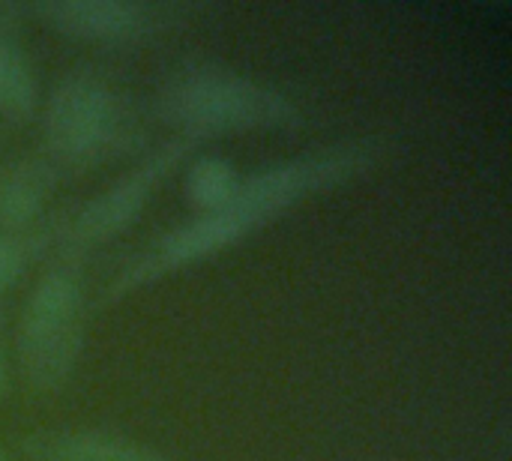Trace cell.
<instances>
[{"mask_svg": "<svg viewBox=\"0 0 512 461\" xmlns=\"http://www.w3.org/2000/svg\"><path fill=\"white\" fill-rule=\"evenodd\" d=\"M384 156L381 141H342L318 153L294 156L276 165H267L243 177L237 195L216 213L195 216L171 231H165L153 246L138 252L114 276L108 300H123L183 267L207 261L249 234L261 231L279 213L306 201L309 195L336 189L360 174H366Z\"/></svg>", "mask_w": 512, "mask_h": 461, "instance_id": "1", "label": "cell"}, {"mask_svg": "<svg viewBox=\"0 0 512 461\" xmlns=\"http://www.w3.org/2000/svg\"><path fill=\"white\" fill-rule=\"evenodd\" d=\"M156 111L189 138L285 129L300 123V108L276 87L216 63H189L162 84Z\"/></svg>", "mask_w": 512, "mask_h": 461, "instance_id": "2", "label": "cell"}, {"mask_svg": "<svg viewBox=\"0 0 512 461\" xmlns=\"http://www.w3.org/2000/svg\"><path fill=\"white\" fill-rule=\"evenodd\" d=\"M84 336V279L69 261L54 264L30 288L15 324V366L27 390L60 393L81 363Z\"/></svg>", "mask_w": 512, "mask_h": 461, "instance_id": "3", "label": "cell"}, {"mask_svg": "<svg viewBox=\"0 0 512 461\" xmlns=\"http://www.w3.org/2000/svg\"><path fill=\"white\" fill-rule=\"evenodd\" d=\"M138 138L126 96L102 75L75 69L63 75L42 105V144L54 168H93Z\"/></svg>", "mask_w": 512, "mask_h": 461, "instance_id": "4", "label": "cell"}, {"mask_svg": "<svg viewBox=\"0 0 512 461\" xmlns=\"http://www.w3.org/2000/svg\"><path fill=\"white\" fill-rule=\"evenodd\" d=\"M198 138L177 135L147 153L138 165H132L126 174H120L114 183H108L99 195L84 201L72 219L63 225V246L75 255L90 252L102 243H111L123 231H129L141 213L147 210L150 198L162 186V180L186 162V156L195 150Z\"/></svg>", "mask_w": 512, "mask_h": 461, "instance_id": "5", "label": "cell"}, {"mask_svg": "<svg viewBox=\"0 0 512 461\" xmlns=\"http://www.w3.org/2000/svg\"><path fill=\"white\" fill-rule=\"evenodd\" d=\"M30 12L54 33L78 42L135 45L180 24L192 6L138 0H48L33 3Z\"/></svg>", "mask_w": 512, "mask_h": 461, "instance_id": "6", "label": "cell"}, {"mask_svg": "<svg viewBox=\"0 0 512 461\" xmlns=\"http://www.w3.org/2000/svg\"><path fill=\"white\" fill-rule=\"evenodd\" d=\"M30 461H177L141 441L105 429H48L18 441Z\"/></svg>", "mask_w": 512, "mask_h": 461, "instance_id": "7", "label": "cell"}, {"mask_svg": "<svg viewBox=\"0 0 512 461\" xmlns=\"http://www.w3.org/2000/svg\"><path fill=\"white\" fill-rule=\"evenodd\" d=\"M57 189V168L45 156L0 165V234H30Z\"/></svg>", "mask_w": 512, "mask_h": 461, "instance_id": "8", "label": "cell"}, {"mask_svg": "<svg viewBox=\"0 0 512 461\" xmlns=\"http://www.w3.org/2000/svg\"><path fill=\"white\" fill-rule=\"evenodd\" d=\"M39 108V84L30 57L6 33L0 21V117L12 123H27Z\"/></svg>", "mask_w": 512, "mask_h": 461, "instance_id": "9", "label": "cell"}, {"mask_svg": "<svg viewBox=\"0 0 512 461\" xmlns=\"http://www.w3.org/2000/svg\"><path fill=\"white\" fill-rule=\"evenodd\" d=\"M240 183H243L240 168L231 159L213 153L195 156L183 171V195L195 210V216L222 210L237 195Z\"/></svg>", "mask_w": 512, "mask_h": 461, "instance_id": "10", "label": "cell"}, {"mask_svg": "<svg viewBox=\"0 0 512 461\" xmlns=\"http://www.w3.org/2000/svg\"><path fill=\"white\" fill-rule=\"evenodd\" d=\"M42 246L45 234H0V297L21 282Z\"/></svg>", "mask_w": 512, "mask_h": 461, "instance_id": "11", "label": "cell"}, {"mask_svg": "<svg viewBox=\"0 0 512 461\" xmlns=\"http://www.w3.org/2000/svg\"><path fill=\"white\" fill-rule=\"evenodd\" d=\"M9 384H12V363H9V351L0 342V402L9 396Z\"/></svg>", "mask_w": 512, "mask_h": 461, "instance_id": "12", "label": "cell"}, {"mask_svg": "<svg viewBox=\"0 0 512 461\" xmlns=\"http://www.w3.org/2000/svg\"><path fill=\"white\" fill-rule=\"evenodd\" d=\"M0 461H15L12 456H9V450H6L3 444H0Z\"/></svg>", "mask_w": 512, "mask_h": 461, "instance_id": "13", "label": "cell"}, {"mask_svg": "<svg viewBox=\"0 0 512 461\" xmlns=\"http://www.w3.org/2000/svg\"><path fill=\"white\" fill-rule=\"evenodd\" d=\"M0 324H3V309H0Z\"/></svg>", "mask_w": 512, "mask_h": 461, "instance_id": "14", "label": "cell"}]
</instances>
